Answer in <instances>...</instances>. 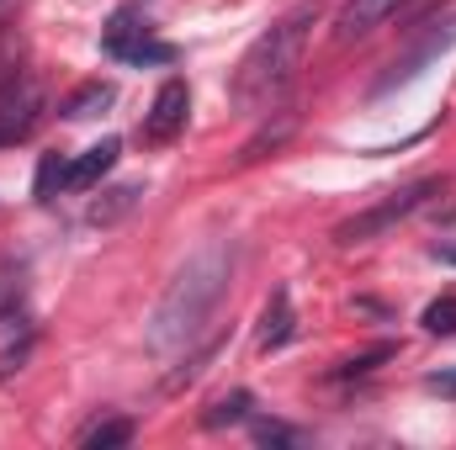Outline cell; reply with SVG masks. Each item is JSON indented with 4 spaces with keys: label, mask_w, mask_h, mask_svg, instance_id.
Masks as SVG:
<instances>
[{
    "label": "cell",
    "mask_w": 456,
    "mask_h": 450,
    "mask_svg": "<svg viewBox=\"0 0 456 450\" xmlns=\"http://www.w3.org/2000/svg\"><path fill=\"white\" fill-rule=\"evenodd\" d=\"M64 175H69V159L43 154V165H37V197H53V186H64Z\"/></svg>",
    "instance_id": "17"
},
{
    "label": "cell",
    "mask_w": 456,
    "mask_h": 450,
    "mask_svg": "<svg viewBox=\"0 0 456 450\" xmlns=\"http://www.w3.org/2000/svg\"><path fill=\"white\" fill-rule=\"evenodd\" d=\"M403 5H409V0H350V5L340 11V27H335V37H340V43H355V37H366L371 27L393 21Z\"/></svg>",
    "instance_id": "7"
},
{
    "label": "cell",
    "mask_w": 456,
    "mask_h": 450,
    "mask_svg": "<svg viewBox=\"0 0 456 450\" xmlns=\"http://www.w3.org/2000/svg\"><path fill=\"white\" fill-rule=\"evenodd\" d=\"M228 270H233V254L228 244H202L165 286V297L154 302V318H149V350L154 355H170V350H186L191 339L208 329V318L218 313L228 292Z\"/></svg>",
    "instance_id": "1"
},
{
    "label": "cell",
    "mask_w": 456,
    "mask_h": 450,
    "mask_svg": "<svg viewBox=\"0 0 456 450\" xmlns=\"http://www.w3.org/2000/svg\"><path fill=\"white\" fill-rule=\"evenodd\" d=\"M419 324H425V329H430V334H456V297H436V302H430V308H425V318H419Z\"/></svg>",
    "instance_id": "16"
},
{
    "label": "cell",
    "mask_w": 456,
    "mask_h": 450,
    "mask_svg": "<svg viewBox=\"0 0 456 450\" xmlns=\"http://www.w3.org/2000/svg\"><path fill=\"white\" fill-rule=\"evenodd\" d=\"M255 440H260V446H297L303 435L287 430V424H255Z\"/></svg>",
    "instance_id": "18"
},
{
    "label": "cell",
    "mask_w": 456,
    "mask_h": 450,
    "mask_svg": "<svg viewBox=\"0 0 456 450\" xmlns=\"http://www.w3.org/2000/svg\"><path fill=\"white\" fill-rule=\"evenodd\" d=\"M37 112H43V91L21 69H0V143L27 138Z\"/></svg>",
    "instance_id": "5"
},
{
    "label": "cell",
    "mask_w": 456,
    "mask_h": 450,
    "mask_svg": "<svg viewBox=\"0 0 456 450\" xmlns=\"http://www.w3.org/2000/svg\"><path fill=\"white\" fill-rule=\"evenodd\" d=\"M0 5H5V0H0Z\"/></svg>",
    "instance_id": "22"
},
{
    "label": "cell",
    "mask_w": 456,
    "mask_h": 450,
    "mask_svg": "<svg viewBox=\"0 0 456 450\" xmlns=\"http://www.w3.org/2000/svg\"><path fill=\"white\" fill-rule=\"evenodd\" d=\"M117 154H122V143H117V138H102L96 149H86V154L69 165L64 186H69V191H91V186H96V181H102V175L117 165Z\"/></svg>",
    "instance_id": "9"
},
{
    "label": "cell",
    "mask_w": 456,
    "mask_h": 450,
    "mask_svg": "<svg viewBox=\"0 0 456 450\" xmlns=\"http://www.w3.org/2000/svg\"><path fill=\"white\" fill-rule=\"evenodd\" d=\"M436 5H441V0H409L398 16H425V11H436Z\"/></svg>",
    "instance_id": "20"
},
{
    "label": "cell",
    "mask_w": 456,
    "mask_h": 450,
    "mask_svg": "<svg viewBox=\"0 0 456 450\" xmlns=\"http://www.w3.org/2000/svg\"><path fill=\"white\" fill-rule=\"evenodd\" d=\"M127 440H133V419H102V424H91L80 435L86 450H112V446H127Z\"/></svg>",
    "instance_id": "12"
},
{
    "label": "cell",
    "mask_w": 456,
    "mask_h": 450,
    "mask_svg": "<svg viewBox=\"0 0 456 450\" xmlns=\"http://www.w3.org/2000/svg\"><path fill=\"white\" fill-rule=\"evenodd\" d=\"M314 27H319V5H297L281 21H271L249 43V53L239 59V69H233V101L249 107V112L255 107H271L292 85V75L303 69V48H308V32Z\"/></svg>",
    "instance_id": "2"
},
{
    "label": "cell",
    "mask_w": 456,
    "mask_h": 450,
    "mask_svg": "<svg viewBox=\"0 0 456 450\" xmlns=\"http://www.w3.org/2000/svg\"><path fill=\"white\" fill-rule=\"evenodd\" d=\"M133 202H138V186H117V191H107V197L91 207V223H117Z\"/></svg>",
    "instance_id": "14"
},
{
    "label": "cell",
    "mask_w": 456,
    "mask_h": 450,
    "mask_svg": "<svg viewBox=\"0 0 456 450\" xmlns=\"http://www.w3.org/2000/svg\"><path fill=\"white\" fill-rule=\"evenodd\" d=\"M249 408H255V398H249V392H228V398H218V403L202 414V424H208V430H224V424L249 419Z\"/></svg>",
    "instance_id": "13"
},
{
    "label": "cell",
    "mask_w": 456,
    "mask_h": 450,
    "mask_svg": "<svg viewBox=\"0 0 456 450\" xmlns=\"http://www.w3.org/2000/svg\"><path fill=\"white\" fill-rule=\"evenodd\" d=\"M436 191H441V181H414V186H403V191H387V202H377V207H366V213H355L350 223L335 228V238H340V244H366V238L387 233L393 223H403L409 213H419Z\"/></svg>",
    "instance_id": "3"
},
{
    "label": "cell",
    "mask_w": 456,
    "mask_h": 450,
    "mask_svg": "<svg viewBox=\"0 0 456 450\" xmlns=\"http://www.w3.org/2000/svg\"><path fill=\"white\" fill-rule=\"evenodd\" d=\"M430 254H436V260H446V265H456V249H452V244H436Z\"/></svg>",
    "instance_id": "21"
},
{
    "label": "cell",
    "mask_w": 456,
    "mask_h": 450,
    "mask_svg": "<svg viewBox=\"0 0 456 450\" xmlns=\"http://www.w3.org/2000/svg\"><path fill=\"white\" fill-rule=\"evenodd\" d=\"M102 48H107L112 59H122V64H170V59H175V48L159 43V37L149 32V21H143L138 11H127V5L107 21Z\"/></svg>",
    "instance_id": "4"
},
{
    "label": "cell",
    "mask_w": 456,
    "mask_h": 450,
    "mask_svg": "<svg viewBox=\"0 0 456 450\" xmlns=\"http://www.w3.org/2000/svg\"><path fill=\"white\" fill-rule=\"evenodd\" d=\"M382 360H393V344H377V350H361V355H350V360H340L335 366V376H366V371H377Z\"/></svg>",
    "instance_id": "15"
},
{
    "label": "cell",
    "mask_w": 456,
    "mask_h": 450,
    "mask_svg": "<svg viewBox=\"0 0 456 450\" xmlns=\"http://www.w3.org/2000/svg\"><path fill=\"white\" fill-rule=\"evenodd\" d=\"M292 127H297V107H281V112H271L260 122V133L239 149V165H255V159H265L271 149H281L287 138H292Z\"/></svg>",
    "instance_id": "8"
},
{
    "label": "cell",
    "mask_w": 456,
    "mask_h": 450,
    "mask_svg": "<svg viewBox=\"0 0 456 450\" xmlns=\"http://www.w3.org/2000/svg\"><path fill=\"white\" fill-rule=\"evenodd\" d=\"M292 297L287 292H271V302H265V313H260V350H281L287 339H292Z\"/></svg>",
    "instance_id": "10"
},
{
    "label": "cell",
    "mask_w": 456,
    "mask_h": 450,
    "mask_svg": "<svg viewBox=\"0 0 456 450\" xmlns=\"http://www.w3.org/2000/svg\"><path fill=\"white\" fill-rule=\"evenodd\" d=\"M186 117H191V91H186V80H165L159 96H154V107L143 112V143H170V138L186 127Z\"/></svg>",
    "instance_id": "6"
},
{
    "label": "cell",
    "mask_w": 456,
    "mask_h": 450,
    "mask_svg": "<svg viewBox=\"0 0 456 450\" xmlns=\"http://www.w3.org/2000/svg\"><path fill=\"white\" fill-rule=\"evenodd\" d=\"M425 387H430L436 398H452V403H456V366H441V371H430V376H425Z\"/></svg>",
    "instance_id": "19"
},
{
    "label": "cell",
    "mask_w": 456,
    "mask_h": 450,
    "mask_svg": "<svg viewBox=\"0 0 456 450\" xmlns=\"http://www.w3.org/2000/svg\"><path fill=\"white\" fill-rule=\"evenodd\" d=\"M112 101H117L112 85H107V80H91V85H80V91L64 101V117H69V122H86V117H102Z\"/></svg>",
    "instance_id": "11"
}]
</instances>
